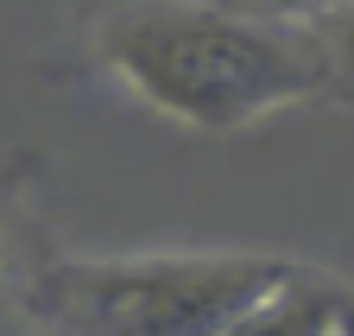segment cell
Listing matches in <instances>:
<instances>
[{"label":"cell","instance_id":"cell-5","mask_svg":"<svg viewBox=\"0 0 354 336\" xmlns=\"http://www.w3.org/2000/svg\"><path fill=\"white\" fill-rule=\"evenodd\" d=\"M209 7H228V13L259 19V26H291V32H304L329 0H209Z\"/></svg>","mask_w":354,"mask_h":336},{"label":"cell","instance_id":"cell-4","mask_svg":"<svg viewBox=\"0 0 354 336\" xmlns=\"http://www.w3.org/2000/svg\"><path fill=\"white\" fill-rule=\"evenodd\" d=\"M304 38H310V51H317L323 89L354 96V0H329V7L304 26Z\"/></svg>","mask_w":354,"mask_h":336},{"label":"cell","instance_id":"cell-1","mask_svg":"<svg viewBox=\"0 0 354 336\" xmlns=\"http://www.w3.org/2000/svg\"><path fill=\"white\" fill-rule=\"evenodd\" d=\"M95 58L133 102L190 134H241L323 89L304 32L209 0H127L95 19Z\"/></svg>","mask_w":354,"mask_h":336},{"label":"cell","instance_id":"cell-6","mask_svg":"<svg viewBox=\"0 0 354 336\" xmlns=\"http://www.w3.org/2000/svg\"><path fill=\"white\" fill-rule=\"evenodd\" d=\"M0 279H7V241H0Z\"/></svg>","mask_w":354,"mask_h":336},{"label":"cell","instance_id":"cell-3","mask_svg":"<svg viewBox=\"0 0 354 336\" xmlns=\"http://www.w3.org/2000/svg\"><path fill=\"white\" fill-rule=\"evenodd\" d=\"M228 336H354V279L291 260L285 279Z\"/></svg>","mask_w":354,"mask_h":336},{"label":"cell","instance_id":"cell-2","mask_svg":"<svg viewBox=\"0 0 354 336\" xmlns=\"http://www.w3.org/2000/svg\"><path fill=\"white\" fill-rule=\"evenodd\" d=\"M285 254H108L44 267V305L82 336H228L285 279Z\"/></svg>","mask_w":354,"mask_h":336}]
</instances>
